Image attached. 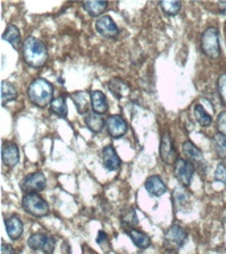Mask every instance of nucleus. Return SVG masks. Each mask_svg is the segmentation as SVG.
Masks as SVG:
<instances>
[{"instance_id": "f03ea898", "label": "nucleus", "mask_w": 226, "mask_h": 254, "mask_svg": "<svg viewBox=\"0 0 226 254\" xmlns=\"http://www.w3.org/2000/svg\"><path fill=\"white\" fill-rule=\"evenodd\" d=\"M53 85L44 78H36L28 87V98L37 107H47L53 101Z\"/></svg>"}, {"instance_id": "f704fd0d", "label": "nucleus", "mask_w": 226, "mask_h": 254, "mask_svg": "<svg viewBox=\"0 0 226 254\" xmlns=\"http://www.w3.org/2000/svg\"><path fill=\"white\" fill-rule=\"evenodd\" d=\"M1 254H16V252L11 245H8V244L4 242L3 246H1Z\"/></svg>"}, {"instance_id": "20e7f679", "label": "nucleus", "mask_w": 226, "mask_h": 254, "mask_svg": "<svg viewBox=\"0 0 226 254\" xmlns=\"http://www.w3.org/2000/svg\"><path fill=\"white\" fill-rule=\"evenodd\" d=\"M23 208L27 213L35 216V217H43L49 213V205L39 193H25L23 197Z\"/></svg>"}, {"instance_id": "1a4fd4ad", "label": "nucleus", "mask_w": 226, "mask_h": 254, "mask_svg": "<svg viewBox=\"0 0 226 254\" xmlns=\"http://www.w3.org/2000/svg\"><path fill=\"white\" fill-rule=\"evenodd\" d=\"M106 128L110 136L118 139L122 138L123 135H126L128 126L120 115H111L106 119Z\"/></svg>"}, {"instance_id": "bb28decb", "label": "nucleus", "mask_w": 226, "mask_h": 254, "mask_svg": "<svg viewBox=\"0 0 226 254\" xmlns=\"http://www.w3.org/2000/svg\"><path fill=\"white\" fill-rule=\"evenodd\" d=\"M213 146L218 156L226 160V135H224L222 132H217L214 135Z\"/></svg>"}, {"instance_id": "39448f33", "label": "nucleus", "mask_w": 226, "mask_h": 254, "mask_svg": "<svg viewBox=\"0 0 226 254\" xmlns=\"http://www.w3.org/2000/svg\"><path fill=\"white\" fill-rule=\"evenodd\" d=\"M28 246L33 250H43L45 254H53L56 240L44 233H35L28 238Z\"/></svg>"}, {"instance_id": "5701e85b", "label": "nucleus", "mask_w": 226, "mask_h": 254, "mask_svg": "<svg viewBox=\"0 0 226 254\" xmlns=\"http://www.w3.org/2000/svg\"><path fill=\"white\" fill-rule=\"evenodd\" d=\"M120 222H122L123 228L126 229H134L135 225L138 224V216H136V212H135L132 208H128V209H124L120 213Z\"/></svg>"}, {"instance_id": "f3484780", "label": "nucleus", "mask_w": 226, "mask_h": 254, "mask_svg": "<svg viewBox=\"0 0 226 254\" xmlns=\"http://www.w3.org/2000/svg\"><path fill=\"white\" fill-rule=\"evenodd\" d=\"M5 229L11 240H17L23 234V222L17 216H11L5 218Z\"/></svg>"}, {"instance_id": "4468645a", "label": "nucleus", "mask_w": 226, "mask_h": 254, "mask_svg": "<svg viewBox=\"0 0 226 254\" xmlns=\"http://www.w3.org/2000/svg\"><path fill=\"white\" fill-rule=\"evenodd\" d=\"M144 187H146L147 192L154 197L163 196L167 192V186L163 182V179L158 175H152V176L147 179L146 183H144Z\"/></svg>"}, {"instance_id": "2eb2a0df", "label": "nucleus", "mask_w": 226, "mask_h": 254, "mask_svg": "<svg viewBox=\"0 0 226 254\" xmlns=\"http://www.w3.org/2000/svg\"><path fill=\"white\" fill-rule=\"evenodd\" d=\"M102 159H103V166L109 171H118L120 168V159H119L118 154L115 152L114 147L113 146H106L102 151Z\"/></svg>"}, {"instance_id": "393cba45", "label": "nucleus", "mask_w": 226, "mask_h": 254, "mask_svg": "<svg viewBox=\"0 0 226 254\" xmlns=\"http://www.w3.org/2000/svg\"><path fill=\"white\" fill-rule=\"evenodd\" d=\"M3 39L11 44L12 47L17 49L20 43V31L16 25H8L5 32L3 33Z\"/></svg>"}, {"instance_id": "a878e982", "label": "nucleus", "mask_w": 226, "mask_h": 254, "mask_svg": "<svg viewBox=\"0 0 226 254\" xmlns=\"http://www.w3.org/2000/svg\"><path fill=\"white\" fill-rule=\"evenodd\" d=\"M17 97V90L12 83L3 81L1 82V102L3 105H7L8 102H11Z\"/></svg>"}, {"instance_id": "ea45409f", "label": "nucleus", "mask_w": 226, "mask_h": 254, "mask_svg": "<svg viewBox=\"0 0 226 254\" xmlns=\"http://www.w3.org/2000/svg\"><path fill=\"white\" fill-rule=\"evenodd\" d=\"M225 184H226V183H225Z\"/></svg>"}, {"instance_id": "c9c22d12", "label": "nucleus", "mask_w": 226, "mask_h": 254, "mask_svg": "<svg viewBox=\"0 0 226 254\" xmlns=\"http://www.w3.org/2000/svg\"><path fill=\"white\" fill-rule=\"evenodd\" d=\"M62 254H70V246L67 242L62 244Z\"/></svg>"}, {"instance_id": "e433bc0d", "label": "nucleus", "mask_w": 226, "mask_h": 254, "mask_svg": "<svg viewBox=\"0 0 226 254\" xmlns=\"http://www.w3.org/2000/svg\"><path fill=\"white\" fill-rule=\"evenodd\" d=\"M218 7H220V11L226 15V1H221V3H218Z\"/></svg>"}, {"instance_id": "6e6552de", "label": "nucleus", "mask_w": 226, "mask_h": 254, "mask_svg": "<svg viewBox=\"0 0 226 254\" xmlns=\"http://www.w3.org/2000/svg\"><path fill=\"white\" fill-rule=\"evenodd\" d=\"M186 238H188V233L185 232V229H182L181 226L178 225H172L166 232L164 241H166L167 246H170V249L177 250L184 246Z\"/></svg>"}, {"instance_id": "58836bf2", "label": "nucleus", "mask_w": 226, "mask_h": 254, "mask_svg": "<svg viewBox=\"0 0 226 254\" xmlns=\"http://www.w3.org/2000/svg\"><path fill=\"white\" fill-rule=\"evenodd\" d=\"M225 220H226V216H225Z\"/></svg>"}, {"instance_id": "aec40b11", "label": "nucleus", "mask_w": 226, "mask_h": 254, "mask_svg": "<svg viewBox=\"0 0 226 254\" xmlns=\"http://www.w3.org/2000/svg\"><path fill=\"white\" fill-rule=\"evenodd\" d=\"M107 86H109L111 93L114 94L115 98L118 99L126 97V95L128 94V91H130V87L127 86V83L123 82L122 79L119 78H113L111 81H109Z\"/></svg>"}, {"instance_id": "ddd939ff", "label": "nucleus", "mask_w": 226, "mask_h": 254, "mask_svg": "<svg viewBox=\"0 0 226 254\" xmlns=\"http://www.w3.org/2000/svg\"><path fill=\"white\" fill-rule=\"evenodd\" d=\"M182 152L188 159V162H190L192 164H196V166H201L204 164V155L200 151L196 144L190 140H185L182 143Z\"/></svg>"}, {"instance_id": "9b49d317", "label": "nucleus", "mask_w": 226, "mask_h": 254, "mask_svg": "<svg viewBox=\"0 0 226 254\" xmlns=\"http://www.w3.org/2000/svg\"><path fill=\"white\" fill-rule=\"evenodd\" d=\"M160 158L166 164H174L177 158H176V151L173 148V143L170 135L167 134L163 135L162 143H160Z\"/></svg>"}, {"instance_id": "6ab92c4d", "label": "nucleus", "mask_w": 226, "mask_h": 254, "mask_svg": "<svg viewBox=\"0 0 226 254\" xmlns=\"http://www.w3.org/2000/svg\"><path fill=\"white\" fill-rule=\"evenodd\" d=\"M85 123H86L87 128L93 131V132H95V134L101 132L103 130L105 125H106L105 119L101 117V114H97L94 111L93 113H87L85 115Z\"/></svg>"}, {"instance_id": "dca6fc26", "label": "nucleus", "mask_w": 226, "mask_h": 254, "mask_svg": "<svg viewBox=\"0 0 226 254\" xmlns=\"http://www.w3.org/2000/svg\"><path fill=\"white\" fill-rule=\"evenodd\" d=\"M90 99H91V107L97 114H105L109 110V102H107L106 95L103 94L102 91L93 90L90 91Z\"/></svg>"}, {"instance_id": "a211bd4d", "label": "nucleus", "mask_w": 226, "mask_h": 254, "mask_svg": "<svg viewBox=\"0 0 226 254\" xmlns=\"http://www.w3.org/2000/svg\"><path fill=\"white\" fill-rule=\"evenodd\" d=\"M71 99L75 105V109L78 111L79 114H87L89 110V103H91L90 99V93L87 94L85 91H77L71 94Z\"/></svg>"}, {"instance_id": "b1692460", "label": "nucleus", "mask_w": 226, "mask_h": 254, "mask_svg": "<svg viewBox=\"0 0 226 254\" xmlns=\"http://www.w3.org/2000/svg\"><path fill=\"white\" fill-rule=\"evenodd\" d=\"M83 8L86 9V12L93 17H98L106 11L107 3L106 1H85L82 4Z\"/></svg>"}, {"instance_id": "cd10ccee", "label": "nucleus", "mask_w": 226, "mask_h": 254, "mask_svg": "<svg viewBox=\"0 0 226 254\" xmlns=\"http://www.w3.org/2000/svg\"><path fill=\"white\" fill-rule=\"evenodd\" d=\"M194 117L197 119V122L201 125V126L208 127L212 123V117L209 115V113H206V110L201 105H196L194 106Z\"/></svg>"}, {"instance_id": "2f4dec72", "label": "nucleus", "mask_w": 226, "mask_h": 254, "mask_svg": "<svg viewBox=\"0 0 226 254\" xmlns=\"http://www.w3.org/2000/svg\"><path fill=\"white\" fill-rule=\"evenodd\" d=\"M214 179L217 180V182L221 183H226V167L220 163L217 166V170L214 172Z\"/></svg>"}, {"instance_id": "9d476101", "label": "nucleus", "mask_w": 226, "mask_h": 254, "mask_svg": "<svg viewBox=\"0 0 226 254\" xmlns=\"http://www.w3.org/2000/svg\"><path fill=\"white\" fill-rule=\"evenodd\" d=\"M95 29L99 35L106 37V39H114L119 33V29L116 27V24L114 23V20L111 19L110 16H102L97 20L95 23Z\"/></svg>"}, {"instance_id": "423d86ee", "label": "nucleus", "mask_w": 226, "mask_h": 254, "mask_svg": "<svg viewBox=\"0 0 226 254\" xmlns=\"http://www.w3.org/2000/svg\"><path fill=\"white\" fill-rule=\"evenodd\" d=\"M174 176L184 187H189L194 175L193 164L185 159H177L173 164Z\"/></svg>"}, {"instance_id": "c85d7f7f", "label": "nucleus", "mask_w": 226, "mask_h": 254, "mask_svg": "<svg viewBox=\"0 0 226 254\" xmlns=\"http://www.w3.org/2000/svg\"><path fill=\"white\" fill-rule=\"evenodd\" d=\"M159 5L162 7V9L166 12L167 15L174 16L177 15L180 9H181V3L180 1H174V0H170V1H160Z\"/></svg>"}, {"instance_id": "412c9836", "label": "nucleus", "mask_w": 226, "mask_h": 254, "mask_svg": "<svg viewBox=\"0 0 226 254\" xmlns=\"http://www.w3.org/2000/svg\"><path fill=\"white\" fill-rule=\"evenodd\" d=\"M127 234L130 236V238L134 242V245L139 249H147L148 246L151 245V240L150 237L147 236L146 233H143L140 230L136 229H130L127 230Z\"/></svg>"}, {"instance_id": "f8f14e48", "label": "nucleus", "mask_w": 226, "mask_h": 254, "mask_svg": "<svg viewBox=\"0 0 226 254\" xmlns=\"http://www.w3.org/2000/svg\"><path fill=\"white\" fill-rule=\"evenodd\" d=\"M1 158H3V163L7 167L12 168L19 163L20 154L19 148L15 143L5 142L3 144V150H1Z\"/></svg>"}, {"instance_id": "7ed1b4c3", "label": "nucleus", "mask_w": 226, "mask_h": 254, "mask_svg": "<svg viewBox=\"0 0 226 254\" xmlns=\"http://www.w3.org/2000/svg\"><path fill=\"white\" fill-rule=\"evenodd\" d=\"M201 49L204 55L209 59H218L221 55V47H220V39H218V31L216 28H206L205 32L201 36Z\"/></svg>"}, {"instance_id": "f257e3e1", "label": "nucleus", "mask_w": 226, "mask_h": 254, "mask_svg": "<svg viewBox=\"0 0 226 254\" xmlns=\"http://www.w3.org/2000/svg\"><path fill=\"white\" fill-rule=\"evenodd\" d=\"M23 59L32 67H41L48 60V51L45 44L36 37H27L23 43Z\"/></svg>"}, {"instance_id": "4be33fe9", "label": "nucleus", "mask_w": 226, "mask_h": 254, "mask_svg": "<svg viewBox=\"0 0 226 254\" xmlns=\"http://www.w3.org/2000/svg\"><path fill=\"white\" fill-rule=\"evenodd\" d=\"M51 111L56 114L59 118H66L67 115V106H66V97L65 95H59L57 98L52 101Z\"/></svg>"}, {"instance_id": "7c9ffc66", "label": "nucleus", "mask_w": 226, "mask_h": 254, "mask_svg": "<svg viewBox=\"0 0 226 254\" xmlns=\"http://www.w3.org/2000/svg\"><path fill=\"white\" fill-rule=\"evenodd\" d=\"M217 87H218V93H220V97H221L222 102L226 105V73H224V74H221L220 77H218Z\"/></svg>"}, {"instance_id": "473e14b6", "label": "nucleus", "mask_w": 226, "mask_h": 254, "mask_svg": "<svg viewBox=\"0 0 226 254\" xmlns=\"http://www.w3.org/2000/svg\"><path fill=\"white\" fill-rule=\"evenodd\" d=\"M97 242H98L99 246H101V248H102L105 252H109V250H110L109 238H107L106 233H105V232H102V230H101V232L98 233V237H97Z\"/></svg>"}, {"instance_id": "0eeeda50", "label": "nucleus", "mask_w": 226, "mask_h": 254, "mask_svg": "<svg viewBox=\"0 0 226 254\" xmlns=\"http://www.w3.org/2000/svg\"><path fill=\"white\" fill-rule=\"evenodd\" d=\"M21 190L25 192V193H33V192H40L43 190L45 187H47V179H45V175L43 172H33V174L28 175L24 178V180L20 184Z\"/></svg>"}, {"instance_id": "4c0bfd02", "label": "nucleus", "mask_w": 226, "mask_h": 254, "mask_svg": "<svg viewBox=\"0 0 226 254\" xmlns=\"http://www.w3.org/2000/svg\"><path fill=\"white\" fill-rule=\"evenodd\" d=\"M166 254H176V253H174V252H167Z\"/></svg>"}, {"instance_id": "c756f323", "label": "nucleus", "mask_w": 226, "mask_h": 254, "mask_svg": "<svg viewBox=\"0 0 226 254\" xmlns=\"http://www.w3.org/2000/svg\"><path fill=\"white\" fill-rule=\"evenodd\" d=\"M189 201V194L186 193L185 190L182 188H176L173 192V204L177 208H184Z\"/></svg>"}, {"instance_id": "72a5a7b5", "label": "nucleus", "mask_w": 226, "mask_h": 254, "mask_svg": "<svg viewBox=\"0 0 226 254\" xmlns=\"http://www.w3.org/2000/svg\"><path fill=\"white\" fill-rule=\"evenodd\" d=\"M217 126L220 128V132L226 135V111H221L217 117Z\"/></svg>"}]
</instances>
